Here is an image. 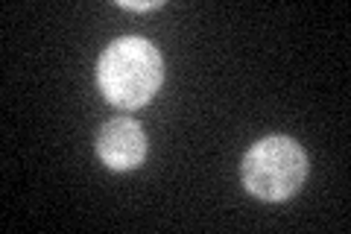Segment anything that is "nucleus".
Returning <instances> with one entry per match:
<instances>
[{"instance_id":"f257e3e1","label":"nucleus","mask_w":351,"mask_h":234,"mask_svg":"<svg viewBox=\"0 0 351 234\" xmlns=\"http://www.w3.org/2000/svg\"><path fill=\"white\" fill-rule=\"evenodd\" d=\"M164 80V62L149 38H114L97 59V85L112 106L135 111L158 94Z\"/></svg>"},{"instance_id":"7ed1b4c3","label":"nucleus","mask_w":351,"mask_h":234,"mask_svg":"<svg viewBox=\"0 0 351 234\" xmlns=\"http://www.w3.org/2000/svg\"><path fill=\"white\" fill-rule=\"evenodd\" d=\"M97 155L108 170L126 173V170H138L147 159V135L141 129L138 120L132 117H114L97 132Z\"/></svg>"},{"instance_id":"f03ea898","label":"nucleus","mask_w":351,"mask_h":234,"mask_svg":"<svg viewBox=\"0 0 351 234\" xmlns=\"http://www.w3.org/2000/svg\"><path fill=\"white\" fill-rule=\"evenodd\" d=\"M240 179L252 196L263 202H284L302 191L307 179V155L299 141L269 135L243 155Z\"/></svg>"},{"instance_id":"20e7f679","label":"nucleus","mask_w":351,"mask_h":234,"mask_svg":"<svg viewBox=\"0 0 351 234\" xmlns=\"http://www.w3.org/2000/svg\"><path fill=\"white\" fill-rule=\"evenodd\" d=\"M120 9H132V12H149V9H161L164 0H117Z\"/></svg>"}]
</instances>
